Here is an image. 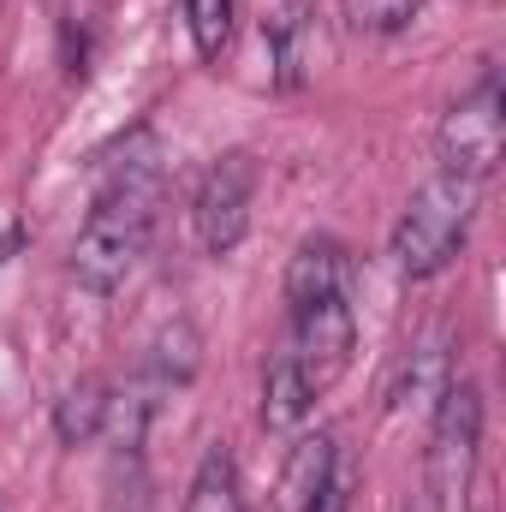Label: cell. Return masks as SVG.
<instances>
[{
  "instance_id": "6da1fadb",
  "label": "cell",
  "mask_w": 506,
  "mask_h": 512,
  "mask_svg": "<svg viewBox=\"0 0 506 512\" xmlns=\"http://www.w3.org/2000/svg\"><path fill=\"white\" fill-rule=\"evenodd\" d=\"M161 221V161L149 149V137H137L126 149V161L114 167V179L96 191L78 239H72V274L84 292L108 298L126 286V274L143 262L149 239Z\"/></svg>"
},
{
  "instance_id": "7a4b0ae2",
  "label": "cell",
  "mask_w": 506,
  "mask_h": 512,
  "mask_svg": "<svg viewBox=\"0 0 506 512\" xmlns=\"http://www.w3.org/2000/svg\"><path fill=\"white\" fill-rule=\"evenodd\" d=\"M477 197H483V185H471V179H453V173L423 179L393 221V239H387L393 268L405 280H435L441 268H453V256L471 239Z\"/></svg>"
},
{
  "instance_id": "3957f363",
  "label": "cell",
  "mask_w": 506,
  "mask_h": 512,
  "mask_svg": "<svg viewBox=\"0 0 506 512\" xmlns=\"http://www.w3.org/2000/svg\"><path fill=\"white\" fill-rule=\"evenodd\" d=\"M429 411L435 417H429V483H423V507L471 512L477 465H483V393H477V382L453 376Z\"/></svg>"
},
{
  "instance_id": "277c9868",
  "label": "cell",
  "mask_w": 506,
  "mask_h": 512,
  "mask_svg": "<svg viewBox=\"0 0 506 512\" xmlns=\"http://www.w3.org/2000/svg\"><path fill=\"white\" fill-rule=\"evenodd\" d=\"M501 155H506V96H501V78L483 72V78L441 114L435 161H441V173H453V179L489 185L495 167H501Z\"/></svg>"
},
{
  "instance_id": "5b68a950",
  "label": "cell",
  "mask_w": 506,
  "mask_h": 512,
  "mask_svg": "<svg viewBox=\"0 0 506 512\" xmlns=\"http://www.w3.org/2000/svg\"><path fill=\"white\" fill-rule=\"evenodd\" d=\"M256 179H262V167H256L251 149H227L203 167V179L191 191V233L209 256H227L245 245L256 209Z\"/></svg>"
},
{
  "instance_id": "8992f818",
  "label": "cell",
  "mask_w": 506,
  "mask_h": 512,
  "mask_svg": "<svg viewBox=\"0 0 506 512\" xmlns=\"http://www.w3.org/2000/svg\"><path fill=\"white\" fill-rule=\"evenodd\" d=\"M304 370V382L316 387V399L352 370V352H358V310L352 298H316V304H298L292 310V346H286Z\"/></svg>"
},
{
  "instance_id": "52a82bcc",
  "label": "cell",
  "mask_w": 506,
  "mask_h": 512,
  "mask_svg": "<svg viewBox=\"0 0 506 512\" xmlns=\"http://www.w3.org/2000/svg\"><path fill=\"white\" fill-rule=\"evenodd\" d=\"M316 298H352V251L328 233L304 239L286 262V310L316 304Z\"/></svg>"
},
{
  "instance_id": "ba28073f",
  "label": "cell",
  "mask_w": 506,
  "mask_h": 512,
  "mask_svg": "<svg viewBox=\"0 0 506 512\" xmlns=\"http://www.w3.org/2000/svg\"><path fill=\"white\" fill-rule=\"evenodd\" d=\"M334 471H340V441H334L328 429L298 435L292 453H286V465H280V489H274V507L268 512H304L322 489H328Z\"/></svg>"
},
{
  "instance_id": "9c48e42d",
  "label": "cell",
  "mask_w": 506,
  "mask_h": 512,
  "mask_svg": "<svg viewBox=\"0 0 506 512\" xmlns=\"http://www.w3.org/2000/svg\"><path fill=\"white\" fill-rule=\"evenodd\" d=\"M197 364H203V340H197V328H191V322H167V328L155 334L149 358H143V387H137V399H149V405H155L161 393L191 387Z\"/></svg>"
},
{
  "instance_id": "30bf717a",
  "label": "cell",
  "mask_w": 506,
  "mask_h": 512,
  "mask_svg": "<svg viewBox=\"0 0 506 512\" xmlns=\"http://www.w3.org/2000/svg\"><path fill=\"white\" fill-rule=\"evenodd\" d=\"M316 411V387L304 382L292 352H274L262 370V429L268 435H298Z\"/></svg>"
},
{
  "instance_id": "8fae6325",
  "label": "cell",
  "mask_w": 506,
  "mask_h": 512,
  "mask_svg": "<svg viewBox=\"0 0 506 512\" xmlns=\"http://www.w3.org/2000/svg\"><path fill=\"white\" fill-rule=\"evenodd\" d=\"M108 423H114V387L96 382V376L72 382L54 399V435H60V447H90V441L108 435Z\"/></svg>"
},
{
  "instance_id": "7c38bea8",
  "label": "cell",
  "mask_w": 506,
  "mask_h": 512,
  "mask_svg": "<svg viewBox=\"0 0 506 512\" xmlns=\"http://www.w3.org/2000/svg\"><path fill=\"white\" fill-rule=\"evenodd\" d=\"M459 370H453V352H447V334L435 328V334H423L411 352H405V364H399V382H393V411H405V405H435L441 399V387L453 382Z\"/></svg>"
},
{
  "instance_id": "4fadbf2b",
  "label": "cell",
  "mask_w": 506,
  "mask_h": 512,
  "mask_svg": "<svg viewBox=\"0 0 506 512\" xmlns=\"http://www.w3.org/2000/svg\"><path fill=\"white\" fill-rule=\"evenodd\" d=\"M310 54H316L310 6H286L280 18H268V60H274V84L280 90H298L310 78Z\"/></svg>"
},
{
  "instance_id": "5bb4252c",
  "label": "cell",
  "mask_w": 506,
  "mask_h": 512,
  "mask_svg": "<svg viewBox=\"0 0 506 512\" xmlns=\"http://www.w3.org/2000/svg\"><path fill=\"white\" fill-rule=\"evenodd\" d=\"M179 512H245V495H239V465H233V453H227L221 441L197 459L191 489H185V507H179Z\"/></svg>"
},
{
  "instance_id": "9a60e30c",
  "label": "cell",
  "mask_w": 506,
  "mask_h": 512,
  "mask_svg": "<svg viewBox=\"0 0 506 512\" xmlns=\"http://www.w3.org/2000/svg\"><path fill=\"white\" fill-rule=\"evenodd\" d=\"M108 512H149L143 435H114V453H108Z\"/></svg>"
},
{
  "instance_id": "2e32d148",
  "label": "cell",
  "mask_w": 506,
  "mask_h": 512,
  "mask_svg": "<svg viewBox=\"0 0 506 512\" xmlns=\"http://www.w3.org/2000/svg\"><path fill=\"white\" fill-rule=\"evenodd\" d=\"M179 12H185V30H191L197 60L215 66L233 48V36H239V0H179Z\"/></svg>"
},
{
  "instance_id": "e0dca14e",
  "label": "cell",
  "mask_w": 506,
  "mask_h": 512,
  "mask_svg": "<svg viewBox=\"0 0 506 512\" xmlns=\"http://www.w3.org/2000/svg\"><path fill=\"white\" fill-rule=\"evenodd\" d=\"M417 12L423 0H340V18L352 36H405Z\"/></svg>"
},
{
  "instance_id": "ac0fdd59",
  "label": "cell",
  "mask_w": 506,
  "mask_h": 512,
  "mask_svg": "<svg viewBox=\"0 0 506 512\" xmlns=\"http://www.w3.org/2000/svg\"><path fill=\"white\" fill-rule=\"evenodd\" d=\"M304 512H352V471L340 465V471L328 477V489H322V495H316Z\"/></svg>"
},
{
  "instance_id": "d6986e66",
  "label": "cell",
  "mask_w": 506,
  "mask_h": 512,
  "mask_svg": "<svg viewBox=\"0 0 506 512\" xmlns=\"http://www.w3.org/2000/svg\"><path fill=\"white\" fill-rule=\"evenodd\" d=\"M417 512H429V507H423V501H417Z\"/></svg>"
},
{
  "instance_id": "ffe728a7",
  "label": "cell",
  "mask_w": 506,
  "mask_h": 512,
  "mask_svg": "<svg viewBox=\"0 0 506 512\" xmlns=\"http://www.w3.org/2000/svg\"><path fill=\"white\" fill-rule=\"evenodd\" d=\"M245 512H251V507H245ZM262 512H268V507H262Z\"/></svg>"
}]
</instances>
